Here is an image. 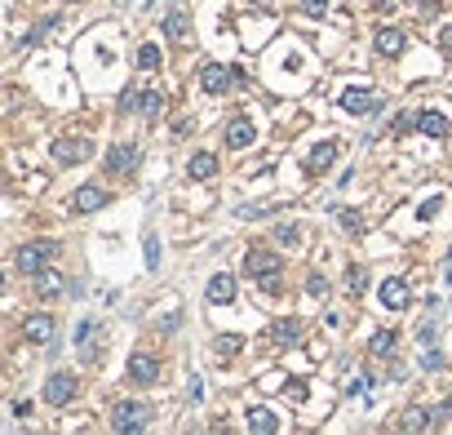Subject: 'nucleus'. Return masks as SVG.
<instances>
[{
	"instance_id": "4c0bfd02",
	"label": "nucleus",
	"mask_w": 452,
	"mask_h": 435,
	"mask_svg": "<svg viewBox=\"0 0 452 435\" xmlns=\"http://www.w3.org/2000/svg\"><path fill=\"white\" fill-rule=\"evenodd\" d=\"M262 289H266V293H279V289H284V280H279V271H275V275H266V280H262Z\"/></svg>"
},
{
	"instance_id": "a211bd4d",
	"label": "nucleus",
	"mask_w": 452,
	"mask_h": 435,
	"mask_svg": "<svg viewBox=\"0 0 452 435\" xmlns=\"http://www.w3.org/2000/svg\"><path fill=\"white\" fill-rule=\"evenodd\" d=\"M164 31L173 36L178 45H191V18L182 14V9H169V14H164Z\"/></svg>"
},
{
	"instance_id": "58836bf2",
	"label": "nucleus",
	"mask_w": 452,
	"mask_h": 435,
	"mask_svg": "<svg viewBox=\"0 0 452 435\" xmlns=\"http://www.w3.org/2000/svg\"><path fill=\"white\" fill-rule=\"evenodd\" d=\"M288 400H306V382H288Z\"/></svg>"
},
{
	"instance_id": "423d86ee",
	"label": "nucleus",
	"mask_w": 452,
	"mask_h": 435,
	"mask_svg": "<svg viewBox=\"0 0 452 435\" xmlns=\"http://www.w3.org/2000/svg\"><path fill=\"white\" fill-rule=\"evenodd\" d=\"M93 155V142H84V138H58L54 142V160L58 165H84Z\"/></svg>"
},
{
	"instance_id": "aec40b11",
	"label": "nucleus",
	"mask_w": 452,
	"mask_h": 435,
	"mask_svg": "<svg viewBox=\"0 0 452 435\" xmlns=\"http://www.w3.org/2000/svg\"><path fill=\"white\" fill-rule=\"evenodd\" d=\"M399 427H404V431H430L435 427V413H430V409H421V404H412V409H404Z\"/></svg>"
},
{
	"instance_id": "412c9836",
	"label": "nucleus",
	"mask_w": 452,
	"mask_h": 435,
	"mask_svg": "<svg viewBox=\"0 0 452 435\" xmlns=\"http://www.w3.org/2000/svg\"><path fill=\"white\" fill-rule=\"evenodd\" d=\"M337 160V142H320V147L311 151V160H306V169L311 174H328V165Z\"/></svg>"
},
{
	"instance_id": "6ab92c4d",
	"label": "nucleus",
	"mask_w": 452,
	"mask_h": 435,
	"mask_svg": "<svg viewBox=\"0 0 452 435\" xmlns=\"http://www.w3.org/2000/svg\"><path fill=\"white\" fill-rule=\"evenodd\" d=\"M63 271H54V267H45L40 275H36V298H58L63 293Z\"/></svg>"
},
{
	"instance_id": "a19ab883",
	"label": "nucleus",
	"mask_w": 452,
	"mask_h": 435,
	"mask_svg": "<svg viewBox=\"0 0 452 435\" xmlns=\"http://www.w3.org/2000/svg\"><path fill=\"white\" fill-rule=\"evenodd\" d=\"M444 418H452V395H448V404H444Z\"/></svg>"
},
{
	"instance_id": "393cba45",
	"label": "nucleus",
	"mask_w": 452,
	"mask_h": 435,
	"mask_svg": "<svg viewBox=\"0 0 452 435\" xmlns=\"http://www.w3.org/2000/svg\"><path fill=\"white\" fill-rule=\"evenodd\" d=\"M142 71H155L160 67V45H138V58H133Z\"/></svg>"
},
{
	"instance_id": "f257e3e1",
	"label": "nucleus",
	"mask_w": 452,
	"mask_h": 435,
	"mask_svg": "<svg viewBox=\"0 0 452 435\" xmlns=\"http://www.w3.org/2000/svg\"><path fill=\"white\" fill-rule=\"evenodd\" d=\"M54 258H58V240H27V245H18V253H14V267L36 280Z\"/></svg>"
},
{
	"instance_id": "f704fd0d",
	"label": "nucleus",
	"mask_w": 452,
	"mask_h": 435,
	"mask_svg": "<svg viewBox=\"0 0 452 435\" xmlns=\"http://www.w3.org/2000/svg\"><path fill=\"white\" fill-rule=\"evenodd\" d=\"M421 365H426V369L435 373V369H444V356H439L435 346H426V351H421Z\"/></svg>"
},
{
	"instance_id": "6e6552de",
	"label": "nucleus",
	"mask_w": 452,
	"mask_h": 435,
	"mask_svg": "<svg viewBox=\"0 0 452 435\" xmlns=\"http://www.w3.org/2000/svg\"><path fill=\"white\" fill-rule=\"evenodd\" d=\"M129 382H133V386L160 382V360H155V356H133V360H129Z\"/></svg>"
},
{
	"instance_id": "9d476101",
	"label": "nucleus",
	"mask_w": 452,
	"mask_h": 435,
	"mask_svg": "<svg viewBox=\"0 0 452 435\" xmlns=\"http://www.w3.org/2000/svg\"><path fill=\"white\" fill-rule=\"evenodd\" d=\"M133 165H138V147H133V142H116L111 151H107V169H111V174H133Z\"/></svg>"
},
{
	"instance_id": "72a5a7b5",
	"label": "nucleus",
	"mask_w": 452,
	"mask_h": 435,
	"mask_svg": "<svg viewBox=\"0 0 452 435\" xmlns=\"http://www.w3.org/2000/svg\"><path fill=\"white\" fill-rule=\"evenodd\" d=\"M49 27H54V18H45L40 27H31V31H27V40H22V45H40L45 36H49Z\"/></svg>"
},
{
	"instance_id": "79ce46f5",
	"label": "nucleus",
	"mask_w": 452,
	"mask_h": 435,
	"mask_svg": "<svg viewBox=\"0 0 452 435\" xmlns=\"http://www.w3.org/2000/svg\"><path fill=\"white\" fill-rule=\"evenodd\" d=\"M448 258H452V249H448Z\"/></svg>"
},
{
	"instance_id": "c9c22d12",
	"label": "nucleus",
	"mask_w": 452,
	"mask_h": 435,
	"mask_svg": "<svg viewBox=\"0 0 452 435\" xmlns=\"http://www.w3.org/2000/svg\"><path fill=\"white\" fill-rule=\"evenodd\" d=\"M235 351H240V337H231V333L217 337V356H235Z\"/></svg>"
},
{
	"instance_id": "c756f323",
	"label": "nucleus",
	"mask_w": 452,
	"mask_h": 435,
	"mask_svg": "<svg viewBox=\"0 0 452 435\" xmlns=\"http://www.w3.org/2000/svg\"><path fill=\"white\" fill-rule=\"evenodd\" d=\"M346 289H350V293H364V289H368V271H364V267H350V271H346Z\"/></svg>"
},
{
	"instance_id": "ddd939ff",
	"label": "nucleus",
	"mask_w": 452,
	"mask_h": 435,
	"mask_svg": "<svg viewBox=\"0 0 452 435\" xmlns=\"http://www.w3.org/2000/svg\"><path fill=\"white\" fill-rule=\"evenodd\" d=\"M102 204H107V191L93 187V183H84L76 196H71V213H93V209H102Z\"/></svg>"
},
{
	"instance_id": "bb28decb",
	"label": "nucleus",
	"mask_w": 452,
	"mask_h": 435,
	"mask_svg": "<svg viewBox=\"0 0 452 435\" xmlns=\"http://www.w3.org/2000/svg\"><path fill=\"white\" fill-rule=\"evenodd\" d=\"M142 258H146V271L160 267V240L155 236H142Z\"/></svg>"
},
{
	"instance_id": "4be33fe9",
	"label": "nucleus",
	"mask_w": 452,
	"mask_h": 435,
	"mask_svg": "<svg viewBox=\"0 0 452 435\" xmlns=\"http://www.w3.org/2000/svg\"><path fill=\"white\" fill-rule=\"evenodd\" d=\"M160 107H164V93L160 89H142V98H138L142 120H155V116H160Z\"/></svg>"
},
{
	"instance_id": "f03ea898",
	"label": "nucleus",
	"mask_w": 452,
	"mask_h": 435,
	"mask_svg": "<svg viewBox=\"0 0 452 435\" xmlns=\"http://www.w3.org/2000/svg\"><path fill=\"white\" fill-rule=\"evenodd\" d=\"M146 422H151V409L138 404V400H120L111 409V427L120 435H138V431H146Z\"/></svg>"
},
{
	"instance_id": "2eb2a0df",
	"label": "nucleus",
	"mask_w": 452,
	"mask_h": 435,
	"mask_svg": "<svg viewBox=\"0 0 452 435\" xmlns=\"http://www.w3.org/2000/svg\"><path fill=\"white\" fill-rule=\"evenodd\" d=\"M382 307H390V311H404L408 307V284L399 280V275L382 280Z\"/></svg>"
},
{
	"instance_id": "5701e85b",
	"label": "nucleus",
	"mask_w": 452,
	"mask_h": 435,
	"mask_svg": "<svg viewBox=\"0 0 452 435\" xmlns=\"http://www.w3.org/2000/svg\"><path fill=\"white\" fill-rule=\"evenodd\" d=\"M421 134H430V138H444L448 134V116L444 112H421Z\"/></svg>"
},
{
	"instance_id": "7ed1b4c3",
	"label": "nucleus",
	"mask_w": 452,
	"mask_h": 435,
	"mask_svg": "<svg viewBox=\"0 0 452 435\" xmlns=\"http://www.w3.org/2000/svg\"><path fill=\"white\" fill-rule=\"evenodd\" d=\"M377 107H382V93H373L368 84H350L346 93H341V112H350V116H368V112H377Z\"/></svg>"
},
{
	"instance_id": "2f4dec72",
	"label": "nucleus",
	"mask_w": 452,
	"mask_h": 435,
	"mask_svg": "<svg viewBox=\"0 0 452 435\" xmlns=\"http://www.w3.org/2000/svg\"><path fill=\"white\" fill-rule=\"evenodd\" d=\"M306 289H311V298H328V280L320 271H311V280H306Z\"/></svg>"
},
{
	"instance_id": "0eeeda50",
	"label": "nucleus",
	"mask_w": 452,
	"mask_h": 435,
	"mask_svg": "<svg viewBox=\"0 0 452 435\" xmlns=\"http://www.w3.org/2000/svg\"><path fill=\"white\" fill-rule=\"evenodd\" d=\"M231 80H240V76H235V67H222V63H209V67L200 71V84H204V93H213V98L231 89Z\"/></svg>"
},
{
	"instance_id": "39448f33",
	"label": "nucleus",
	"mask_w": 452,
	"mask_h": 435,
	"mask_svg": "<svg viewBox=\"0 0 452 435\" xmlns=\"http://www.w3.org/2000/svg\"><path fill=\"white\" fill-rule=\"evenodd\" d=\"M76 400V378L71 373H49V382H45V404H54V409H63Z\"/></svg>"
},
{
	"instance_id": "e433bc0d",
	"label": "nucleus",
	"mask_w": 452,
	"mask_h": 435,
	"mask_svg": "<svg viewBox=\"0 0 452 435\" xmlns=\"http://www.w3.org/2000/svg\"><path fill=\"white\" fill-rule=\"evenodd\" d=\"M302 9H306L311 18H324L328 14V0H302Z\"/></svg>"
},
{
	"instance_id": "a878e982",
	"label": "nucleus",
	"mask_w": 452,
	"mask_h": 435,
	"mask_svg": "<svg viewBox=\"0 0 452 435\" xmlns=\"http://www.w3.org/2000/svg\"><path fill=\"white\" fill-rule=\"evenodd\" d=\"M395 342H399V337L382 329V333H373V346H368V351H373V356H395Z\"/></svg>"
},
{
	"instance_id": "7c9ffc66",
	"label": "nucleus",
	"mask_w": 452,
	"mask_h": 435,
	"mask_svg": "<svg viewBox=\"0 0 452 435\" xmlns=\"http://www.w3.org/2000/svg\"><path fill=\"white\" fill-rule=\"evenodd\" d=\"M435 333H439V329H435V320H421V324H417V342H421V351H426V346H435Z\"/></svg>"
},
{
	"instance_id": "4468645a",
	"label": "nucleus",
	"mask_w": 452,
	"mask_h": 435,
	"mask_svg": "<svg viewBox=\"0 0 452 435\" xmlns=\"http://www.w3.org/2000/svg\"><path fill=\"white\" fill-rule=\"evenodd\" d=\"M22 333H27V342L54 346V316H27V324H22Z\"/></svg>"
},
{
	"instance_id": "1a4fd4ad",
	"label": "nucleus",
	"mask_w": 452,
	"mask_h": 435,
	"mask_svg": "<svg viewBox=\"0 0 452 435\" xmlns=\"http://www.w3.org/2000/svg\"><path fill=\"white\" fill-rule=\"evenodd\" d=\"M204 298L213 302V307H226V302H235V275L231 271H217L209 284H204Z\"/></svg>"
},
{
	"instance_id": "c85d7f7f",
	"label": "nucleus",
	"mask_w": 452,
	"mask_h": 435,
	"mask_svg": "<svg viewBox=\"0 0 452 435\" xmlns=\"http://www.w3.org/2000/svg\"><path fill=\"white\" fill-rule=\"evenodd\" d=\"M417 125H421V112H399L395 116V134H412Z\"/></svg>"
},
{
	"instance_id": "f3484780",
	"label": "nucleus",
	"mask_w": 452,
	"mask_h": 435,
	"mask_svg": "<svg viewBox=\"0 0 452 435\" xmlns=\"http://www.w3.org/2000/svg\"><path fill=\"white\" fill-rule=\"evenodd\" d=\"M187 174L195 178V183H209V178L217 174V155H213V151H195L191 165H187Z\"/></svg>"
},
{
	"instance_id": "f8f14e48",
	"label": "nucleus",
	"mask_w": 452,
	"mask_h": 435,
	"mask_svg": "<svg viewBox=\"0 0 452 435\" xmlns=\"http://www.w3.org/2000/svg\"><path fill=\"white\" fill-rule=\"evenodd\" d=\"M373 45H377V54H382V58H399V54L408 49V36L399 31V27H382Z\"/></svg>"
},
{
	"instance_id": "ea45409f",
	"label": "nucleus",
	"mask_w": 452,
	"mask_h": 435,
	"mask_svg": "<svg viewBox=\"0 0 452 435\" xmlns=\"http://www.w3.org/2000/svg\"><path fill=\"white\" fill-rule=\"evenodd\" d=\"M439 45H444V49L452 54V22H448V27H444V36H439Z\"/></svg>"
},
{
	"instance_id": "473e14b6",
	"label": "nucleus",
	"mask_w": 452,
	"mask_h": 435,
	"mask_svg": "<svg viewBox=\"0 0 452 435\" xmlns=\"http://www.w3.org/2000/svg\"><path fill=\"white\" fill-rule=\"evenodd\" d=\"M337 218H341V227H346V231H364V218H359L355 209H341Z\"/></svg>"
},
{
	"instance_id": "20e7f679",
	"label": "nucleus",
	"mask_w": 452,
	"mask_h": 435,
	"mask_svg": "<svg viewBox=\"0 0 452 435\" xmlns=\"http://www.w3.org/2000/svg\"><path fill=\"white\" fill-rule=\"evenodd\" d=\"M244 271H249L253 280H266V275L284 271V262H279V253H271V249H249L244 253Z\"/></svg>"
},
{
	"instance_id": "b1692460",
	"label": "nucleus",
	"mask_w": 452,
	"mask_h": 435,
	"mask_svg": "<svg viewBox=\"0 0 452 435\" xmlns=\"http://www.w3.org/2000/svg\"><path fill=\"white\" fill-rule=\"evenodd\" d=\"M297 337H302V324L297 320H279L275 324V342L279 346H297Z\"/></svg>"
},
{
	"instance_id": "cd10ccee",
	"label": "nucleus",
	"mask_w": 452,
	"mask_h": 435,
	"mask_svg": "<svg viewBox=\"0 0 452 435\" xmlns=\"http://www.w3.org/2000/svg\"><path fill=\"white\" fill-rule=\"evenodd\" d=\"M275 240H279V245H297V236H302V227L297 222H279L275 227V231H271Z\"/></svg>"
},
{
	"instance_id": "9b49d317",
	"label": "nucleus",
	"mask_w": 452,
	"mask_h": 435,
	"mask_svg": "<svg viewBox=\"0 0 452 435\" xmlns=\"http://www.w3.org/2000/svg\"><path fill=\"white\" fill-rule=\"evenodd\" d=\"M253 138H258V129H253L249 116H235V120L226 125V147H231V151H244Z\"/></svg>"
},
{
	"instance_id": "dca6fc26",
	"label": "nucleus",
	"mask_w": 452,
	"mask_h": 435,
	"mask_svg": "<svg viewBox=\"0 0 452 435\" xmlns=\"http://www.w3.org/2000/svg\"><path fill=\"white\" fill-rule=\"evenodd\" d=\"M244 422H249V431H258V435H271V431H279V418H275L266 404H253L249 413H244Z\"/></svg>"
}]
</instances>
